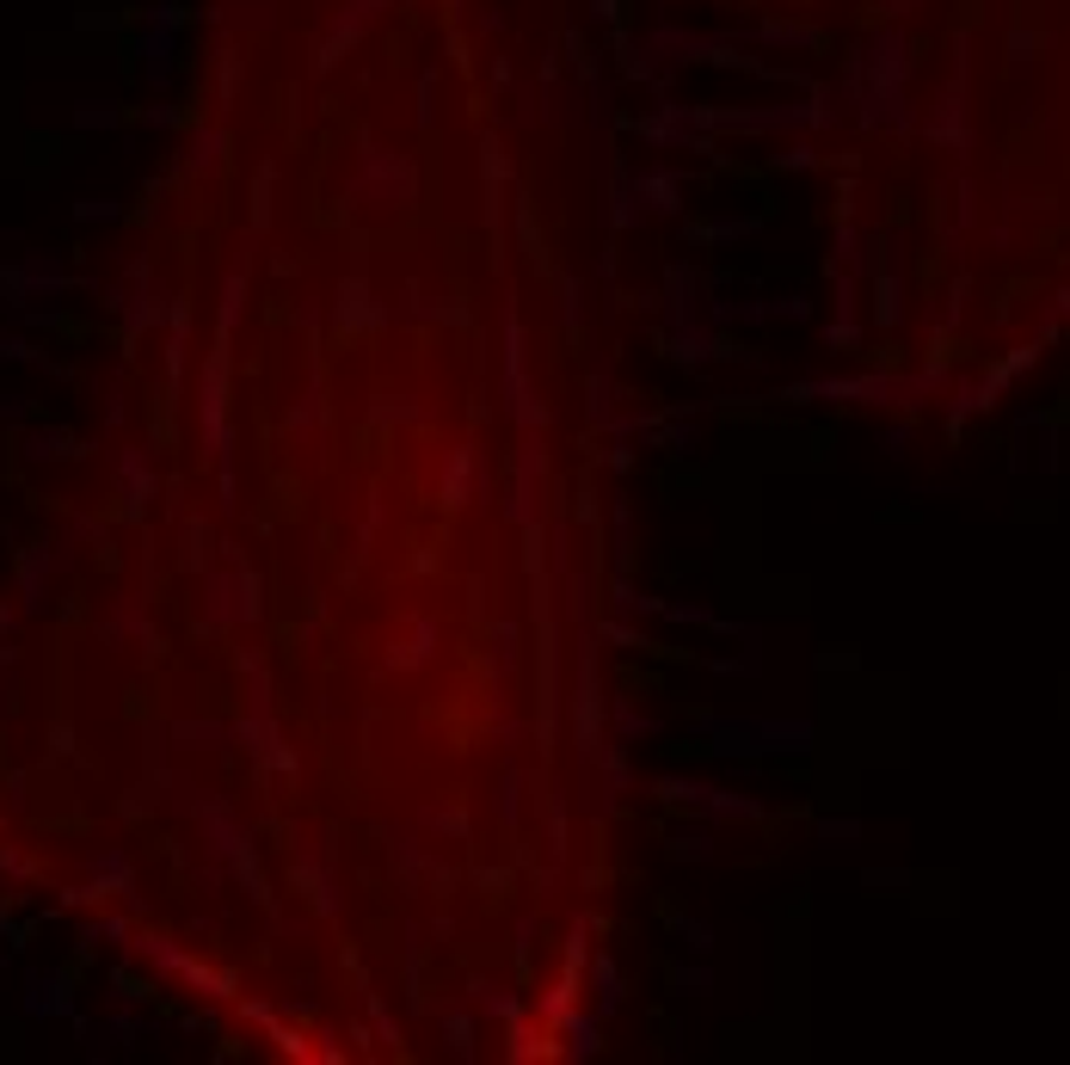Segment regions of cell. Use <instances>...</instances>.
I'll list each match as a JSON object with an SVG mask.
<instances>
[{
  "label": "cell",
  "mask_w": 1070,
  "mask_h": 1065,
  "mask_svg": "<svg viewBox=\"0 0 1070 1065\" xmlns=\"http://www.w3.org/2000/svg\"><path fill=\"white\" fill-rule=\"evenodd\" d=\"M431 407L412 395H375L370 400V426H425Z\"/></svg>",
  "instance_id": "4316f807"
},
{
  "label": "cell",
  "mask_w": 1070,
  "mask_h": 1065,
  "mask_svg": "<svg viewBox=\"0 0 1070 1065\" xmlns=\"http://www.w3.org/2000/svg\"><path fill=\"white\" fill-rule=\"evenodd\" d=\"M204 517H185V561H204Z\"/></svg>",
  "instance_id": "db71d44e"
},
{
  "label": "cell",
  "mask_w": 1070,
  "mask_h": 1065,
  "mask_svg": "<svg viewBox=\"0 0 1070 1065\" xmlns=\"http://www.w3.org/2000/svg\"><path fill=\"white\" fill-rule=\"evenodd\" d=\"M19 456L25 463H62V456H81V438L69 426H37V431H25Z\"/></svg>",
  "instance_id": "7402d4cb"
},
{
  "label": "cell",
  "mask_w": 1070,
  "mask_h": 1065,
  "mask_svg": "<svg viewBox=\"0 0 1070 1065\" xmlns=\"http://www.w3.org/2000/svg\"><path fill=\"white\" fill-rule=\"evenodd\" d=\"M7 622H13V617H7V610H0V629H7Z\"/></svg>",
  "instance_id": "be15d7a7"
},
{
  "label": "cell",
  "mask_w": 1070,
  "mask_h": 1065,
  "mask_svg": "<svg viewBox=\"0 0 1070 1065\" xmlns=\"http://www.w3.org/2000/svg\"><path fill=\"white\" fill-rule=\"evenodd\" d=\"M81 875L86 887L99 899H130L136 894V869H130V850H118V843H99V850H86L81 857Z\"/></svg>",
  "instance_id": "5bb4252c"
},
{
  "label": "cell",
  "mask_w": 1070,
  "mask_h": 1065,
  "mask_svg": "<svg viewBox=\"0 0 1070 1065\" xmlns=\"http://www.w3.org/2000/svg\"><path fill=\"white\" fill-rule=\"evenodd\" d=\"M486 499V456L474 444H456L443 456V475H437V505L443 512H468Z\"/></svg>",
  "instance_id": "30bf717a"
},
{
  "label": "cell",
  "mask_w": 1070,
  "mask_h": 1065,
  "mask_svg": "<svg viewBox=\"0 0 1070 1065\" xmlns=\"http://www.w3.org/2000/svg\"><path fill=\"white\" fill-rule=\"evenodd\" d=\"M363 1022H370V1034L382 1048H400V1022H394V1010L382 1004V992H363Z\"/></svg>",
  "instance_id": "74e56055"
},
{
  "label": "cell",
  "mask_w": 1070,
  "mask_h": 1065,
  "mask_svg": "<svg viewBox=\"0 0 1070 1065\" xmlns=\"http://www.w3.org/2000/svg\"><path fill=\"white\" fill-rule=\"evenodd\" d=\"M498 351H505V376H498V388H505V419L517 431H542L548 426V407H542V395H536V382H529V370H524L529 339H524V321H517V302H505V333H498Z\"/></svg>",
  "instance_id": "3957f363"
},
{
  "label": "cell",
  "mask_w": 1070,
  "mask_h": 1065,
  "mask_svg": "<svg viewBox=\"0 0 1070 1065\" xmlns=\"http://www.w3.org/2000/svg\"><path fill=\"white\" fill-rule=\"evenodd\" d=\"M542 819H548V850H554V857H566V794L561 789L548 794V813H542Z\"/></svg>",
  "instance_id": "ee69618b"
},
{
  "label": "cell",
  "mask_w": 1070,
  "mask_h": 1065,
  "mask_svg": "<svg viewBox=\"0 0 1070 1065\" xmlns=\"http://www.w3.org/2000/svg\"><path fill=\"white\" fill-rule=\"evenodd\" d=\"M603 468H610V475H628V468H634V450L628 444H610V450H603Z\"/></svg>",
  "instance_id": "6f0895ef"
},
{
  "label": "cell",
  "mask_w": 1070,
  "mask_h": 1065,
  "mask_svg": "<svg viewBox=\"0 0 1070 1065\" xmlns=\"http://www.w3.org/2000/svg\"><path fill=\"white\" fill-rule=\"evenodd\" d=\"M321 412H326L321 388H308V395H302V407L289 412V426H296V431H308V426H321Z\"/></svg>",
  "instance_id": "c3c4849f"
},
{
  "label": "cell",
  "mask_w": 1070,
  "mask_h": 1065,
  "mask_svg": "<svg viewBox=\"0 0 1070 1065\" xmlns=\"http://www.w3.org/2000/svg\"><path fill=\"white\" fill-rule=\"evenodd\" d=\"M259 617H265V585L247 567L240 542H221V567H209V579H204V629L228 635V629H247Z\"/></svg>",
  "instance_id": "6da1fadb"
},
{
  "label": "cell",
  "mask_w": 1070,
  "mask_h": 1065,
  "mask_svg": "<svg viewBox=\"0 0 1070 1065\" xmlns=\"http://www.w3.org/2000/svg\"><path fill=\"white\" fill-rule=\"evenodd\" d=\"M597 641H603V647H622V654H640V647H646V635L634 629V622H622V617L603 622V629H597Z\"/></svg>",
  "instance_id": "60d3db41"
},
{
  "label": "cell",
  "mask_w": 1070,
  "mask_h": 1065,
  "mask_svg": "<svg viewBox=\"0 0 1070 1065\" xmlns=\"http://www.w3.org/2000/svg\"><path fill=\"white\" fill-rule=\"evenodd\" d=\"M221 148H228V142H221V130H204V136L191 142V172H209V167H221Z\"/></svg>",
  "instance_id": "f6af8a7d"
},
{
  "label": "cell",
  "mask_w": 1070,
  "mask_h": 1065,
  "mask_svg": "<svg viewBox=\"0 0 1070 1065\" xmlns=\"http://www.w3.org/2000/svg\"><path fill=\"white\" fill-rule=\"evenodd\" d=\"M105 302L123 314V327H130V333H148V327H160V321H167V302H172V296H160L154 265H148V259H136V265L123 272V284L105 296Z\"/></svg>",
  "instance_id": "ba28073f"
},
{
  "label": "cell",
  "mask_w": 1070,
  "mask_h": 1065,
  "mask_svg": "<svg viewBox=\"0 0 1070 1065\" xmlns=\"http://www.w3.org/2000/svg\"><path fill=\"white\" fill-rule=\"evenodd\" d=\"M0 936H7V906H0Z\"/></svg>",
  "instance_id": "6125c7cd"
},
{
  "label": "cell",
  "mask_w": 1070,
  "mask_h": 1065,
  "mask_svg": "<svg viewBox=\"0 0 1070 1065\" xmlns=\"http://www.w3.org/2000/svg\"><path fill=\"white\" fill-rule=\"evenodd\" d=\"M0 358H13V363H44V351H37L25 333H13V327H0Z\"/></svg>",
  "instance_id": "7dc6e473"
},
{
  "label": "cell",
  "mask_w": 1070,
  "mask_h": 1065,
  "mask_svg": "<svg viewBox=\"0 0 1070 1065\" xmlns=\"http://www.w3.org/2000/svg\"><path fill=\"white\" fill-rule=\"evenodd\" d=\"M351 198H363L370 210H407L412 204V167L394 155V148H363V155H357Z\"/></svg>",
  "instance_id": "5b68a950"
},
{
  "label": "cell",
  "mask_w": 1070,
  "mask_h": 1065,
  "mask_svg": "<svg viewBox=\"0 0 1070 1065\" xmlns=\"http://www.w3.org/2000/svg\"><path fill=\"white\" fill-rule=\"evenodd\" d=\"M554 296H561V302H554V321H561L566 333H578V327H585V277H578V272H561Z\"/></svg>",
  "instance_id": "f546056e"
},
{
  "label": "cell",
  "mask_w": 1070,
  "mask_h": 1065,
  "mask_svg": "<svg viewBox=\"0 0 1070 1065\" xmlns=\"http://www.w3.org/2000/svg\"><path fill=\"white\" fill-rule=\"evenodd\" d=\"M407 321H431V296H419V284H407Z\"/></svg>",
  "instance_id": "680465c9"
},
{
  "label": "cell",
  "mask_w": 1070,
  "mask_h": 1065,
  "mask_svg": "<svg viewBox=\"0 0 1070 1065\" xmlns=\"http://www.w3.org/2000/svg\"><path fill=\"white\" fill-rule=\"evenodd\" d=\"M62 561H69L62 542H32V549H19V603H25V610H50V579H56Z\"/></svg>",
  "instance_id": "4fadbf2b"
},
{
  "label": "cell",
  "mask_w": 1070,
  "mask_h": 1065,
  "mask_svg": "<svg viewBox=\"0 0 1070 1065\" xmlns=\"http://www.w3.org/2000/svg\"><path fill=\"white\" fill-rule=\"evenodd\" d=\"M167 739L179 752H228V745H235V727L228 721H172Z\"/></svg>",
  "instance_id": "603a6c76"
},
{
  "label": "cell",
  "mask_w": 1070,
  "mask_h": 1065,
  "mask_svg": "<svg viewBox=\"0 0 1070 1065\" xmlns=\"http://www.w3.org/2000/svg\"><path fill=\"white\" fill-rule=\"evenodd\" d=\"M517 641H524V629H517V622H498V635H493V647H498V654H493L498 678H510V671H517Z\"/></svg>",
  "instance_id": "b9f144b4"
},
{
  "label": "cell",
  "mask_w": 1070,
  "mask_h": 1065,
  "mask_svg": "<svg viewBox=\"0 0 1070 1065\" xmlns=\"http://www.w3.org/2000/svg\"><path fill=\"white\" fill-rule=\"evenodd\" d=\"M431 654H437V622H412V641L400 647V654H388V666L407 671V666H419V659H431Z\"/></svg>",
  "instance_id": "d590c367"
},
{
  "label": "cell",
  "mask_w": 1070,
  "mask_h": 1065,
  "mask_svg": "<svg viewBox=\"0 0 1070 1065\" xmlns=\"http://www.w3.org/2000/svg\"><path fill=\"white\" fill-rule=\"evenodd\" d=\"M289 881L302 887L308 906L321 911V918H339V911H345L339 875H333V869H321V850H296V869H289Z\"/></svg>",
  "instance_id": "2e32d148"
},
{
  "label": "cell",
  "mask_w": 1070,
  "mask_h": 1065,
  "mask_svg": "<svg viewBox=\"0 0 1070 1065\" xmlns=\"http://www.w3.org/2000/svg\"><path fill=\"white\" fill-rule=\"evenodd\" d=\"M573 1004H585V980H578V973H561V980H554L542 997H536V1016H542V1029H554V1022L573 1010Z\"/></svg>",
  "instance_id": "484cf974"
},
{
  "label": "cell",
  "mask_w": 1070,
  "mask_h": 1065,
  "mask_svg": "<svg viewBox=\"0 0 1070 1065\" xmlns=\"http://www.w3.org/2000/svg\"><path fill=\"white\" fill-rule=\"evenodd\" d=\"M25 1016H32V1022L74 1016V985H69V973H25Z\"/></svg>",
  "instance_id": "ac0fdd59"
},
{
  "label": "cell",
  "mask_w": 1070,
  "mask_h": 1065,
  "mask_svg": "<svg viewBox=\"0 0 1070 1065\" xmlns=\"http://www.w3.org/2000/svg\"><path fill=\"white\" fill-rule=\"evenodd\" d=\"M671 985H677V992H689V997H696L701 985H708V973H701V967H677V973H671Z\"/></svg>",
  "instance_id": "9f6ffc18"
},
{
  "label": "cell",
  "mask_w": 1070,
  "mask_h": 1065,
  "mask_svg": "<svg viewBox=\"0 0 1070 1065\" xmlns=\"http://www.w3.org/2000/svg\"><path fill=\"white\" fill-rule=\"evenodd\" d=\"M326 321H333L339 333H375L382 321H388V309H382V296L370 290V277L351 272L339 290H333V302H326Z\"/></svg>",
  "instance_id": "8fae6325"
},
{
  "label": "cell",
  "mask_w": 1070,
  "mask_h": 1065,
  "mask_svg": "<svg viewBox=\"0 0 1070 1065\" xmlns=\"http://www.w3.org/2000/svg\"><path fill=\"white\" fill-rule=\"evenodd\" d=\"M235 745L253 757L265 776H272V770H277V776H296V770H302V757L284 745V727L272 721V708H253L247 721H235Z\"/></svg>",
  "instance_id": "9c48e42d"
},
{
  "label": "cell",
  "mask_w": 1070,
  "mask_h": 1065,
  "mask_svg": "<svg viewBox=\"0 0 1070 1065\" xmlns=\"http://www.w3.org/2000/svg\"><path fill=\"white\" fill-rule=\"evenodd\" d=\"M111 475H118V499H123V512H130V517H142V512H148V499L160 493V468H154V456L142 444H123L118 463H111Z\"/></svg>",
  "instance_id": "7c38bea8"
},
{
  "label": "cell",
  "mask_w": 1070,
  "mask_h": 1065,
  "mask_svg": "<svg viewBox=\"0 0 1070 1065\" xmlns=\"http://www.w3.org/2000/svg\"><path fill=\"white\" fill-rule=\"evenodd\" d=\"M240 314H247V259H240L228 277H221V302H216V339H221V345L235 339Z\"/></svg>",
  "instance_id": "d4e9b609"
},
{
  "label": "cell",
  "mask_w": 1070,
  "mask_h": 1065,
  "mask_svg": "<svg viewBox=\"0 0 1070 1065\" xmlns=\"http://www.w3.org/2000/svg\"><path fill=\"white\" fill-rule=\"evenodd\" d=\"M505 1060H510V1065H529V1060H561V1048L548 1041L542 1022H529V1016H510V1022H505Z\"/></svg>",
  "instance_id": "ffe728a7"
},
{
  "label": "cell",
  "mask_w": 1070,
  "mask_h": 1065,
  "mask_svg": "<svg viewBox=\"0 0 1070 1065\" xmlns=\"http://www.w3.org/2000/svg\"><path fill=\"white\" fill-rule=\"evenodd\" d=\"M548 1034L561 1041V1060H573V1065H591L597 1053H603V1016H597L591 1004H573Z\"/></svg>",
  "instance_id": "9a60e30c"
},
{
  "label": "cell",
  "mask_w": 1070,
  "mask_h": 1065,
  "mask_svg": "<svg viewBox=\"0 0 1070 1065\" xmlns=\"http://www.w3.org/2000/svg\"><path fill=\"white\" fill-rule=\"evenodd\" d=\"M498 819H505V825L524 819V776H517V770H510L505 782H498Z\"/></svg>",
  "instance_id": "bcb514c9"
},
{
  "label": "cell",
  "mask_w": 1070,
  "mask_h": 1065,
  "mask_svg": "<svg viewBox=\"0 0 1070 1065\" xmlns=\"http://www.w3.org/2000/svg\"><path fill=\"white\" fill-rule=\"evenodd\" d=\"M19 419H32V400H25V395H0V426H19Z\"/></svg>",
  "instance_id": "11a10c76"
},
{
  "label": "cell",
  "mask_w": 1070,
  "mask_h": 1065,
  "mask_svg": "<svg viewBox=\"0 0 1070 1065\" xmlns=\"http://www.w3.org/2000/svg\"><path fill=\"white\" fill-rule=\"evenodd\" d=\"M610 549H615V561H622V573H628V554H634V517H628V505H622V499L610 505Z\"/></svg>",
  "instance_id": "f35d334b"
},
{
  "label": "cell",
  "mask_w": 1070,
  "mask_h": 1065,
  "mask_svg": "<svg viewBox=\"0 0 1070 1065\" xmlns=\"http://www.w3.org/2000/svg\"><path fill=\"white\" fill-rule=\"evenodd\" d=\"M437 1029H443V1048H449V1060H474V1004L468 1010H437Z\"/></svg>",
  "instance_id": "83f0119b"
},
{
  "label": "cell",
  "mask_w": 1070,
  "mask_h": 1065,
  "mask_svg": "<svg viewBox=\"0 0 1070 1065\" xmlns=\"http://www.w3.org/2000/svg\"><path fill=\"white\" fill-rule=\"evenodd\" d=\"M130 948H136L142 961H154L160 973H185V967H191V955H185L179 943H167V936H136Z\"/></svg>",
  "instance_id": "d6a6232c"
},
{
  "label": "cell",
  "mask_w": 1070,
  "mask_h": 1065,
  "mask_svg": "<svg viewBox=\"0 0 1070 1065\" xmlns=\"http://www.w3.org/2000/svg\"><path fill=\"white\" fill-rule=\"evenodd\" d=\"M240 1016H247V1022H259V1029H265V1022H272V1004H265V997H247V1004H240Z\"/></svg>",
  "instance_id": "94428289"
},
{
  "label": "cell",
  "mask_w": 1070,
  "mask_h": 1065,
  "mask_svg": "<svg viewBox=\"0 0 1070 1065\" xmlns=\"http://www.w3.org/2000/svg\"><path fill=\"white\" fill-rule=\"evenodd\" d=\"M542 481H548V450H542V431H524V450L510 456V493H505V517L536 530L542 517Z\"/></svg>",
  "instance_id": "52a82bcc"
},
{
  "label": "cell",
  "mask_w": 1070,
  "mask_h": 1065,
  "mask_svg": "<svg viewBox=\"0 0 1070 1065\" xmlns=\"http://www.w3.org/2000/svg\"><path fill=\"white\" fill-rule=\"evenodd\" d=\"M142 1034H148V1022H142V1016H130V1010L105 1016V1041H118V1048H136Z\"/></svg>",
  "instance_id": "7bdbcfd3"
},
{
  "label": "cell",
  "mask_w": 1070,
  "mask_h": 1065,
  "mask_svg": "<svg viewBox=\"0 0 1070 1065\" xmlns=\"http://www.w3.org/2000/svg\"><path fill=\"white\" fill-rule=\"evenodd\" d=\"M615 400H622V388H615V363H610V358H597L591 382H585V419L603 431V426H610V412H615Z\"/></svg>",
  "instance_id": "cb8c5ba5"
},
{
  "label": "cell",
  "mask_w": 1070,
  "mask_h": 1065,
  "mask_svg": "<svg viewBox=\"0 0 1070 1065\" xmlns=\"http://www.w3.org/2000/svg\"><path fill=\"white\" fill-rule=\"evenodd\" d=\"M123 635H136V641H148V617H142V603H123L118 617L105 622V641H123Z\"/></svg>",
  "instance_id": "ab89813d"
},
{
  "label": "cell",
  "mask_w": 1070,
  "mask_h": 1065,
  "mask_svg": "<svg viewBox=\"0 0 1070 1065\" xmlns=\"http://www.w3.org/2000/svg\"><path fill=\"white\" fill-rule=\"evenodd\" d=\"M610 727H615V739H622V745H640L646 733H659V721H652V715H640V703H634V696H615V703H610Z\"/></svg>",
  "instance_id": "f1b7e54d"
},
{
  "label": "cell",
  "mask_w": 1070,
  "mask_h": 1065,
  "mask_svg": "<svg viewBox=\"0 0 1070 1065\" xmlns=\"http://www.w3.org/2000/svg\"><path fill=\"white\" fill-rule=\"evenodd\" d=\"M585 992H591V1010L610 1022V1016L628 1004V992H634V985H628V967L615 961V955H591V961H585Z\"/></svg>",
  "instance_id": "e0dca14e"
},
{
  "label": "cell",
  "mask_w": 1070,
  "mask_h": 1065,
  "mask_svg": "<svg viewBox=\"0 0 1070 1065\" xmlns=\"http://www.w3.org/2000/svg\"><path fill=\"white\" fill-rule=\"evenodd\" d=\"M0 875H13V881H32V862L19 857V850H0Z\"/></svg>",
  "instance_id": "91938a15"
},
{
  "label": "cell",
  "mask_w": 1070,
  "mask_h": 1065,
  "mask_svg": "<svg viewBox=\"0 0 1070 1065\" xmlns=\"http://www.w3.org/2000/svg\"><path fill=\"white\" fill-rule=\"evenodd\" d=\"M536 930H542L536 918H517V930H510V948H517V961H529V955H536Z\"/></svg>",
  "instance_id": "f907efd6"
},
{
  "label": "cell",
  "mask_w": 1070,
  "mask_h": 1065,
  "mask_svg": "<svg viewBox=\"0 0 1070 1065\" xmlns=\"http://www.w3.org/2000/svg\"><path fill=\"white\" fill-rule=\"evenodd\" d=\"M228 388H235V363H228V345H216V351L204 358V376H197V431H204V450L216 456V463H235Z\"/></svg>",
  "instance_id": "277c9868"
},
{
  "label": "cell",
  "mask_w": 1070,
  "mask_h": 1065,
  "mask_svg": "<svg viewBox=\"0 0 1070 1065\" xmlns=\"http://www.w3.org/2000/svg\"><path fill=\"white\" fill-rule=\"evenodd\" d=\"M573 745L591 757L603 745V696H597V629H578V684H573Z\"/></svg>",
  "instance_id": "8992f818"
},
{
  "label": "cell",
  "mask_w": 1070,
  "mask_h": 1065,
  "mask_svg": "<svg viewBox=\"0 0 1070 1065\" xmlns=\"http://www.w3.org/2000/svg\"><path fill=\"white\" fill-rule=\"evenodd\" d=\"M74 216L81 223H118V204L111 198H86V204H74Z\"/></svg>",
  "instance_id": "681fc988"
},
{
  "label": "cell",
  "mask_w": 1070,
  "mask_h": 1065,
  "mask_svg": "<svg viewBox=\"0 0 1070 1065\" xmlns=\"http://www.w3.org/2000/svg\"><path fill=\"white\" fill-rule=\"evenodd\" d=\"M179 980H185V985H191V992H204V997H216V1004H228V997H235V992H240V985H235V973H221V967H204V961H191V967H185V973H179Z\"/></svg>",
  "instance_id": "1f68e13d"
},
{
  "label": "cell",
  "mask_w": 1070,
  "mask_h": 1065,
  "mask_svg": "<svg viewBox=\"0 0 1070 1065\" xmlns=\"http://www.w3.org/2000/svg\"><path fill=\"white\" fill-rule=\"evenodd\" d=\"M664 450H671V456H696V431L671 426V431H664Z\"/></svg>",
  "instance_id": "f5cc1de1"
},
{
  "label": "cell",
  "mask_w": 1070,
  "mask_h": 1065,
  "mask_svg": "<svg viewBox=\"0 0 1070 1065\" xmlns=\"http://www.w3.org/2000/svg\"><path fill=\"white\" fill-rule=\"evenodd\" d=\"M419 825H425L431 838H449V843L468 838V813H461L456 801H437V807H425V813H419Z\"/></svg>",
  "instance_id": "e575fe53"
},
{
  "label": "cell",
  "mask_w": 1070,
  "mask_h": 1065,
  "mask_svg": "<svg viewBox=\"0 0 1070 1065\" xmlns=\"http://www.w3.org/2000/svg\"><path fill=\"white\" fill-rule=\"evenodd\" d=\"M603 216H610V235H628V228L646 216V210L634 204V186H628V179H610V210H603Z\"/></svg>",
  "instance_id": "836d02e7"
},
{
  "label": "cell",
  "mask_w": 1070,
  "mask_h": 1065,
  "mask_svg": "<svg viewBox=\"0 0 1070 1065\" xmlns=\"http://www.w3.org/2000/svg\"><path fill=\"white\" fill-rule=\"evenodd\" d=\"M191 819L204 825L209 857L228 869V881H240V887H247V899L272 906V887H265V869H259V843H253V831L240 825V813L228 807V801H191Z\"/></svg>",
  "instance_id": "7a4b0ae2"
},
{
  "label": "cell",
  "mask_w": 1070,
  "mask_h": 1065,
  "mask_svg": "<svg viewBox=\"0 0 1070 1065\" xmlns=\"http://www.w3.org/2000/svg\"><path fill=\"white\" fill-rule=\"evenodd\" d=\"M610 610H615V617H659V598H646L628 573H615V579H610Z\"/></svg>",
  "instance_id": "4dcf8cb0"
},
{
  "label": "cell",
  "mask_w": 1070,
  "mask_h": 1065,
  "mask_svg": "<svg viewBox=\"0 0 1070 1065\" xmlns=\"http://www.w3.org/2000/svg\"><path fill=\"white\" fill-rule=\"evenodd\" d=\"M628 186H634V204L652 210V216H677V210H683V179H677V172L640 167V172H628Z\"/></svg>",
  "instance_id": "d6986e66"
},
{
  "label": "cell",
  "mask_w": 1070,
  "mask_h": 1065,
  "mask_svg": "<svg viewBox=\"0 0 1070 1065\" xmlns=\"http://www.w3.org/2000/svg\"><path fill=\"white\" fill-rule=\"evenodd\" d=\"M664 843H671V857H708V850H713L701 831H677V838H664Z\"/></svg>",
  "instance_id": "816d5d0a"
},
{
  "label": "cell",
  "mask_w": 1070,
  "mask_h": 1065,
  "mask_svg": "<svg viewBox=\"0 0 1070 1065\" xmlns=\"http://www.w3.org/2000/svg\"><path fill=\"white\" fill-rule=\"evenodd\" d=\"M468 1004H474V1016H493V1022L524 1016V992H510L505 980H486V973H474V980H468Z\"/></svg>",
  "instance_id": "44dd1931"
},
{
  "label": "cell",
  "mask_w": 1070,
  "mask_h": 1065,
  "mask_svg": "<svg viewBox=\"0 0 1070 1065\" xmlns=\"http://www.w3.org/2000/svg\"><path fill=\"white\" fill-rule=\"evenodd\" d=\"M388 850H394V869H400V881H431V875H437V862H431V850H419L412 838L388 843Z\"/></svg>",
  "instance_id": "8d00e7d4"
}]
</instances>
